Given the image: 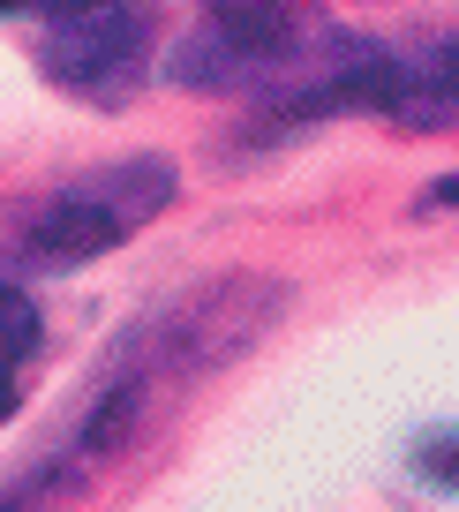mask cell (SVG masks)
<instances>
[{
	"label": "cell",
	"instance_id": "1",
	"mask_svg": "<svg viewBox=\"0 0 459 512\" xmlns=\"http://www.w3.org/2000/svg\"><path fill=\"white\" fill-rule=\"evenodd\" d=\"M38 68L61 91L121 106L151 53V16L159 0H38Z\"/></svg>",
	"mask_w": 459,
	"mask_h": 512
},
{
	"label": "cell",
	"instance_id": "2",
	"mask_svg": "<svg viewBox=\"0 0 459 512\" xmlns=\"http://www.w3.org/2000/svg\"><path fill=\"white\" fill-rule=\"evenodd\" d=\"M166 196H174V166L166 159L106 166V174L68 181V189H53L46 204H38V219L23 226V249H31L46 272H68V264H83V256L128 241Z\"/></svg>",
	"mask_w": 459,
	"mask_h": 512
},
{
	"label": "cell",
	"instance_id": "3",
	"mask_svg": "<svg viewBox=\"0 0 459 512\" xmlns=\"http://www.w3.org/2000/svg\"><path fill=\"white\" fill-rule=\"evenodd\" d=\"M347 106H377L407 128H459V31L422 53H377L369 46Z\"/></svg>",
	"mask_w": 459,
	"mask_h": 512
},
{
	"label": "cell",
	"instance_id": "4",
	"mask_svg": "<svg viewBox=\"0 0 459 512\" xmlns=\"http://www.w3.org/2000/svg\"><path fill=\"white\" fill-rule=\"evenodd\" d=\"M38 354V309H31V294H16V287H0V422L16 415V400H23V362Z\"/></svg>",
	"mask_w": 459,
	"mask_h": 512
},
{
	"label": "cell",
	"instance_id": "5",
	"mask_svg": "<svg viewBox=\"0 0 459 512\" xmlns=\"http://www.w3.org/2000/svg\"><path fill=\"white\" fill-rule=\"evenodd\" d=\"M8 8H38V0H0V16H8Z\"/></svg>",
	"mask_w": 459,
	"mask_h": 512
}]
</instances>
